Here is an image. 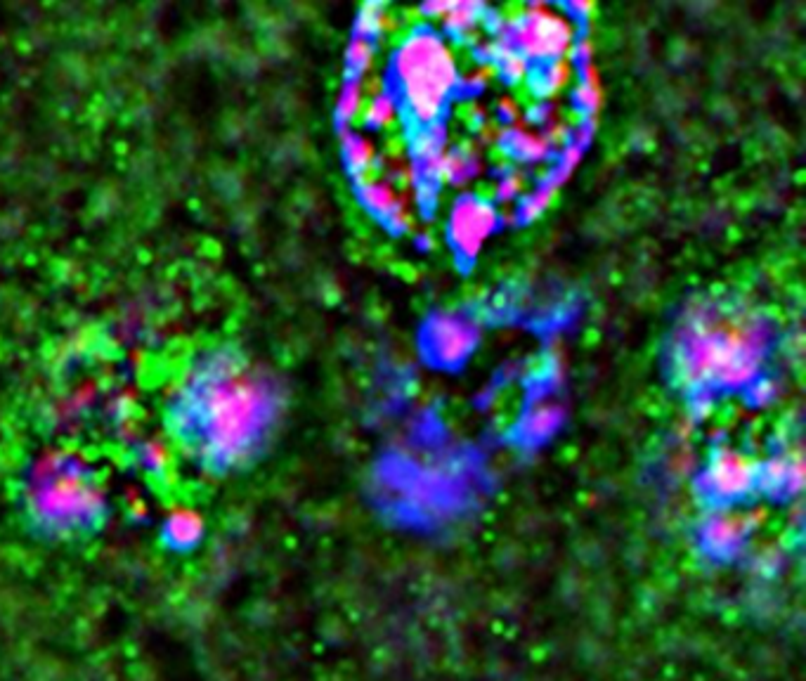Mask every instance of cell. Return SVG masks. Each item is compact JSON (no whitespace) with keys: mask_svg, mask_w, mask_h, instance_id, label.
<instances>
[{"mask_svg":"<svg viewBox=\"0 0 806 681\" xmlns=\"http://www.w3.org/2000/svg\"><path fill=\"white\" fill-rule=\"evenodd\" d=\"M362 194H364V201H367L374 211H379L388 218L402 209V206H398V201H395V194L390 192V187H386V185L369 183V185H364Z\"/></svg>","mask_w":806,"mask_h":681,"instance_id":"12","label":"cell"},{"mask_svg":"<svg viewBox=\"0 0 806 681\" xmlns=\"http://www.w3.org/2000/svg\"><path fill=\"white\" fill-rule=\"evenodd\" d=\"M357 107H360V90H357V86H353L346 90V95H343V100H341L343 119H350V116L357 112Z\"/></svg>","mask_w":806,"mask_h":681,"instance_id":"18","label":"cell"},{"mask_svg":"<svg viewBox=\"0 0 806 681\" xmlns=\"http://www.w3.org/2000/svg\"><path fill=\"white\" fill-rule=\"evenodd\" d=\"M346 149H348L350 166L357 168V171H364V168L372 164L374 147H372V142H369L367 138H362V135H355V138H350Z\"/></svg>","mask_w":806,"mask_h":681,"instance_id":"13","label":"cell"},{"mask_svg":"<svg viewBox=\"0 0 806 681\" xmlns=\"http://www.w3.org/2000/svg\"><path fill=\"white\" fill-rule=\"evenodd\" d=\"M161 535L171 551H192L204 537V518L194 509H175L164 521Z\"/></svg>","mask_w":806,"mask_h":681,"instance_id":"10","label":"cell"},{"mask_svg":"<svg viewBox=\"0 0 806 681\" xmlns=\"http://www.w3.org/2000/svg\"><path fill=\"white\" fill-rule=\"evenodd\" d=\"M372 55H374L372 43H369L367 38H357L353 48H350V64H353L355 69H364L369 62H372Z\"/></svg>","mask_w":806,"mask_h":681,"instance_id":"16","label":"cell"},{"mask_svg":"<svg viewBox=\"0 0 806 681\" xmlns=\"http://www.w3.org/2000/svg\"><path fill=\"white\" fill-rule=\"evenodd\" d=\"M473 343H476V334H473L471 324L452 315L438 317L428 332V346H431L433 355L447 365L464 360L471 353Z\"/></svg>","mask_w":806,"mask_h":681,"instance_id":"8","label":"cell"},{"mask_svg":"<svg viewBox=\"0 0 806 681\" xmlns=\"http://www.w3.org/2000/svg\"><path fill=\"white\" fill-rule=\"evenodd\" d=\"M393 100L386 95H376L372 100V105H369V114L367 119L374 123V126H383V123H388L393 119Z\"/></svg>","mask_w":806,"mask_h":681,"instance_id":"15","label":"cell"},{"mask_svg":"<svg viewBox=\"0 0 806 681\" xmlns=\"http://www.w3.org/2000/svg\"><path fill=\"white\" fill-rule=\"evenodd\" d=\"M802 459L799 454L795 457H778L773 459L759 469V483L764 485L766 490H776V492H788L797 490L802 485Z\"/></svg>","mask_w":806,"mask_h":681,"instance_id":"11","label":"cell"},{"mask_svg":"<svg viewBox=\"0 0 806 681\" xmlns=\"http://www.w3.org/2000/svg\"><path fill=\"white\" fill-rule=\"evenodd\" d=\"M556 419H558V414H556L554 407H549V405L537 407V410L528 417L530 436H535V438L546 436V433H549L551 428L556 426Z\"/></svg>","mask_w":806,"mask_h":681,"instance_id":"14","label":"cell"},{"mask_svg":"<svg viewBox=\"0 0 806 681\" xmlns=\"http://www.w3.org/2000/svg\"><path fill=\"white\" fill-rule=\"evenodd\" d=\"M570 41L572 31L568 22L544 8H532L513 31V45L518 53L537 60H556L565 53Z\"/></svg>","mask_w":806,"mask_h":681,"instance_id":"5","label":"cell"},{"mask_svg":"<svg viewBox=\"0 0 806 681\" xmlns=\"http://www.w3.org/2000/svg\"><path fill=\"white\" fill-rule=\"evenodd\" d=\"M759 483V466L752 457L736 450L714 454L707 469V488L721 499H738Z\"/></svg>","mask_w":806,"mask_h":681,"instance_id":"6","label":"cell"},{"mask_svg":"<svg viewBox=\"0 0 806 681\" xmlns=\"http://www.w3.org/2000/svg\"><path fill=\"white\" fill-rule=\"evenodd\" d=\"M24 507L38 533L76 540L100 528L107 495L100 476L74 454H50L31 471Z\"/></svg>","mask_w":806,"mask_h":681,"instance_id":"3","label":"cell"},{"mask_svg":"<svg viewBox=\"0 0 806 681\" xmlns=\"http://www.w3.org/2000/svg\"><path fill=\"white\" fill-rule=\"evenodd\" d=\"M497 225V213L480 199H461L450 218L452 242L461 254L473 256Z\"/></svg>","mask_w":806,"mask_h":681,"instance_id":"7","label":"cell"},{"mask_svg":"<svg viewBox=\"0 0 806 681\" xmlns=\"http://www.w3.org/2000/svg\"><path fill=\"white\" fill-rule=\"evenodd\" d=\"M407 107L416 121L431 126L457 83V64L445 43L433 34H416L402 45L395 62Z\"/></svg>","mask_w":806,"mask_h":681,"instance_id":"4","label":"cell"},{"mask_svg":"<svg viewBox=\"0 0 806 681\" xmlns=\"http://www.w3.org/2000/svg\"><path fill=\"white\" fill-rule=\"evenodd\" d=\"M275 381L230 346L194 355L166 395L164 426L182 457L206 476L242 471L277 421Z\"/></svg>","mask_w":806,"mask_h":681,"instance_id":"1","label":"cell"},{"mask_svg":"<svg viewBox=\"0 0 806 681\" xmlns=\"http://www.w3.org/2000/svg\"><path fill=\"white\" fill-rule=\"evenodd\" d=\"M766 327L750 308L712 303L686 324L679 341V369L693 386H738L757 374Z\"/></svg>","mask_w":806,"mask_h":681,"instance_id":"2","label":"cell"},{"mask_svg":"<svg viewBox=\"0 0 806 681\" xmlns=\"http://www.w3.org/2000/svg\"><path fill=\"white\" fill-rule=\"evenodd\" d=\"M518 147L523 149V154H528V157H539V154H544L546 140L539 138V135L525 133L518 138Z\"/></svg>","mask_w":806,"mask_h":681,"instance_id":"17","label":"cell"},{"mask_svg":"<svg viewBox=\"0 0 806 681\" xmlns=\"http://www.w3.org/2000/svg\"><path fill=\"white\" fill-rule=\"evenodd\" d=\"M757 525L754 514L745 511H719L705 525V542L712 551H733L745 542V537L752 533Z\"/></svg>","mask_w":806,"mask_h":681,"instance_id":"9","label":"cell"}]
</instances>
